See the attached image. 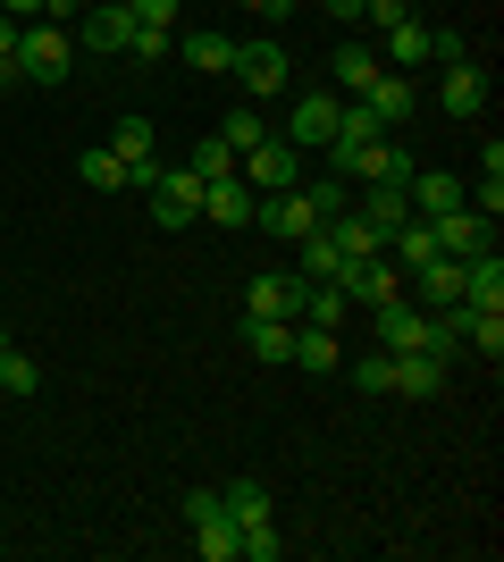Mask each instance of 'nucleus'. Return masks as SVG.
Listing matches in <instances>:
<instances>
[{
    "mask_svg": "<svg viewBox=\"0 0 504 562\" xmlns=\"http://www.w3.org/2000/svg\"><path fill=\"white\" fill-rule=\"evenodd\" d=\"M370 319H379V352H437V361L455 352V336L437 328V311H429V303H412V294H395V303H379V311H370Z\"/></svg>",
    "mask_w": 504,
    "mask_h": 562,
    "instance_id": "obj_1",
    "label": "nucleus"
},
{
    "mask_svg": "<svg viewBox=\"0 0 504 562\" xmlns=\"http://www.w3.org/2000/svg\"><path fill=\"white\" fill-rule=\"evenodd\" d=\"M68 68H76V34H68V25L25 18L18 25V76H25V85H68Z\"/></svg>",
    "mask_w": 504,
    "mask_h": 562,
    "instance_id": "obj_2",
    "label": "nucleus"
},
{
    "mask_svg": "<svg viewBox=\"0 0 504 562\" xmlns=\"http://www.w3.org/2000/svg\"><path fill=\"white\" fill-rule=\"evenodd\" d=\"M236 177L253 193H278V186H303V151H294L287 135H269V143H253V151H244L236 160Z\"/></svg>",
    "mask_w": 504,
    "mask_h": 562,
    "instance_id": "obj_3",
    "label": "nucleus"
},
{
    "mask_svg": "<svg viewBox=\"0 0 504 562\" xmlns=\"http://www.w3.org/2000/svg\"><path fill=\"white\" fill-rule=\"evenodd\" d=\"M193 218H202V177H193V168H160V177H152V227H193Z\"/></svg>",
    "mask_w": 504,
    "mask_h": 562,
    "instance_id": "obj_4",
    "label": "nucleus"
},
{
    "mask_svg": "<svg viewBox=\"0 0 504 562\" xmlns=\"http://www.w3.org/2000/svg\"><path fill=\"white\" fill-rule=\"evenodd\" d=\"M345 303H361V311H379V303H395V294H404V269H395V260L387 252H370V260H345Z\"/></svg>",
    "mask_w": 504,
    "mask_h": 562,
    "instance_id": "obj_5",
    "label": "nucleus"
},
{
    "mask_svg": "<svg viewBox=\"0 0 504 562\" xmlns=\"http://www.w3.org/2000/svg\"><path fill=\"white\" fill-rule=\"evenodd\" d=\"M336 177H345V186H354V177H361V186H412V151L379 135V143H361V151L336 168Z\"/></svg>",
    "mask_w": 504,
    "mask_h": 562,
    "instance_id": "obj_6",
    "label": "nucleus"
},
{
    "mask_svg": "<svg viewBox=\"0 0 504 562\" xmlns=\"http://www.w3.org/2000/svg\"><path fill=\"white\" fill-rule=\"evenodd\" d=\"M294 311H303V278L294 269H261L244 285V319H294Z\"/></svg>",
    "mask_w": 504,
    "mask_h": 562,
    "instance_id": "obj_7",
    "label": "nucleus"
},
{
    "mask_svg": "<svg viewBox=\"0 0 504 562\" xmlns=\"http://www.w3.org/2000/svg\"><path fill=\"white\" fill-rule=\"evenodd\" d=\"M236 85L253 101L287 93V43H236Z\"/></svg>",
    "mask_w": 504,
    "mask_h": 562,
    "instance_id": "obj_8",
    "label": "nucleus"
},
{
    "mask_svg": "<svg viewBox=\"0 0 504 562\" xmlns=\"http://www.w3.org/2000/svg\"><path fill=\"white\" fill-rule=\"evenodd\" d=\"M437 386H446V361H437V352H387V395L429 403Z\"/></svg>",
    "mask_w": 504,
    "mask_h": 562,
    "instance_id": "obj_9",
    "label": "nucleus"
},
{
    "mask_svg": "<svg viewBox=\"0 0 504 562\" xmlns=\"http://www.w3.org/2000/svg\"><path fill=\"white\" fill-rule=\"evenodd\" d=\"M336 101H345V93H303V101L287 110V143H294V151H328V135H336Z\"/></svg>",
    "mask_w": 504,
    "mask_h": 562,
    "instance_id": "obj_10",
    "label": "nucleus"
},
{
    "mask_svg": "<svg viewBox=\"0 0 504 562\" xmlns=\"http://www.w3.org/2000/svg\"><path fill=\"white\" fill-rule=\"evenodd\" d=\"M76 34H85V50H101V59H126V34H135V18H126V0H93V9L76 18Z\"/></svg>",
    "mask_w": 504,
    "mask_h": 562,
    "instance_id": "obj_11",
    "label": "nucleus"
},
{
    "mask_svg": "<svg viewBox=\"0 0 504 562\" xmlns=\"http://www.w3.org/2000/svg\"><path fill=\"white\" fill-rule=\"evenodd\" d=\"M253 202H261V193L244 186L236 168H227V177H211V186H202V218H211V227H253Z\"/></svg>",
    "mask_w": 504,
    "mask_h": 562,
    "instance_id": "obj_12",
    "label": "nucleus"
},
{
    "mask_svg": "<svg viewBox=\"0 0 504 562\" xmlns=\"http://www.w3.org/2000/svg\"><path fill=\"white\" fill-rule=\"evenodd\" d=\"M354 101H370V117H379L387 135H395V126H412V110H421L412 76H395V68H379V85H370V93H354Z\"/></svg>",
    "mask_w": 504,
    "mask_h": 562,
    "instance_id": "obj_13",
    "label": "nucleus"
},
{
    "mask_svg": "<svg viewBox=\"0 0 504 562\" xmlns=\"http://www.w3.org/2000/svg\"><path fill=\"white\" fill-rule=\"evenodd\" d=\"M379 59H387V68H421V59H437V34L421 18H395L379 34Z\"/></svg>",
    "mask_w": 504,
    "mask_h": 562,
    "instance_id": "obj_14",
    "label": "nucleus"
},
{
    "mask_svg": "<svg viewBox=\"0 0 504 562\" xmlns=\"http://www.w3.org/2000/svg\"><path fill=\"white\" fill-rule=\"evenodd\" d=\"M294 278H303V285H336V278H345V252H336L328 227H312L303 244H294Z\"/></svg>",
    "mask_w": 504,
    "mask_h": 562,
    "instance_id": "obj_15",
    "label": "nucleus"
},
{
    "mask_svg": "<svg viewBox=\"0 0 504 562\" xmlns=\"http://www.w3.org/2000/svg\"><path fill=\"white\" fill-rule=\"evenodd\" d=\"M412 218H446V211H462V186L446 177V168H412Z\"/></svg>",
    "mask_w": 504,
    "mask_h": 562,
    "instance_id": "obj_16",
    "label": "nucleus"
},
{
    "mask_svg": "<svg viewBox=\"0 0 504 562\" xmlns=\"http://www.w3.org/2000/svg\"><path fill=\"white\" fill-rule=\"evenodd\" d=\"M437 227V252H455V260H471V252H488V218L462 202V211H446V218H429Z\"/></svg>",
    "mask_w": 504,
    "mask_h": 562,
    "instance_id": "obj_17",
    "label": "nucleus"
},
{
    "mask_svg": "<svg viewBox=\"0 0 504 562\" xmlns=\"http://www.w3.org/2000/svg\"><path fill=\"white\" fill-rule=\"evenodd\" d=\"M462 303H480V311H504V260H496V244L462 260Z\"/></svg>",
    "mask_w": 504,
    "mask_h": 562,
    "instance_id": "obj_18",
    "label": "nucleus"
},
{
    "mask_svg": "<svg viewBox=\"0 0 504 562\" xmlns=\"http://www.w3.org/2000/svg\"><path fill=\"white\" fill-rule=\"evenodd\" d=\"M294 370H312V378H328L336 361H345V345H336V328H312V319H294V352H287Z\"/></svg>",
    "mask_w": 504,
    "mask_h": 562,
    "instance_id": "obj_19",
    "label": "nucleus"
},
{
    "mask_svg": "<svg viewBox=\"0 0 504 562\" xmlns=\"http://www.w3.org/2000/svg\"><path fill=\"white\" fill-rule=\"evenodd\" d=\"M437 101H446V117H480V110H488V76L471 68V59H455V68H446V85H437Z\"/></svg>",
    "mask_w": 504,
    "mask_h": 562,
    "instance_id": "obj_20",
    "label": "nucleus"
},
{
    "mask_svg": "<svg viewBox=\"0 0 504 562\" xmlns=\"http://www.w3.org/2000/svg\"><path fill=\"white\" fill-rule=\"evenodd\" d=\"M177 50H186L193 68H211V76H236V43L211 34V25H177Z\"/></svg>",
    "mask_w": 504,
    "mask_h": 562,
    "instance_id": "obj_21",
    "label": "nucleus"
},
{
    "mask_svg": "<svg viewBox=\"0 0 504 562\" xmlns=\"http://www.w3.org/2000/svg\"><path fill=\"white\" fill-rule=\"evenodd\" d=\"M379 50L370 43H336V59H328V76H336V93H370V85H379Z\"/></svg>",
    "mask_w": 504,
    "mask_h": 562,
    "instance_id": "obj_22",
    "label": "nucleus"
},
{
    "mask_svg": "<svg viewBox=\"0 0 504 562\" xmlns=\"http://www.w3.org/2000/svg\"><path fill=\"white\" fill-rule=\"evenodd\" d=\"M354 211L370 218L379 235H395V227L412 218V193H404V186H361V202H354Z\"/></svg>",
    "mask_w": 504,
    "mask_h": 562,
    "instance_id": "obj_23",
    "label": "nucleus"
},
{
    "mask_svg": "<svg viewBox=\"0 0 504 562\" xmlns=\"http://www.w3.org/2000/svg\"><path fill=\"white\" fill-rule=\"evenodd\" d=\"M244 352H253V361H287L294 352V319H244Z\"/></svg>",
    "mask_w": 504,
    "mask_h": 562,
    "instance_id": "obj_24",
    "label": "nucleus"
},
{
    "mask_svg": "<svg viewBox=\"0 0 504 562\" xmlns=\"http://www.w3.org/2000/svg\"><path fill=\"white\" fill-rule=\"evenodd\" d=\"M294 319H312V328H345L354 303H345V285H303V311Z\"/></svg>",
    "mask_w": 504,
    "mask_h": 562,
    "instance_id": "obj_25",
    "label": "nucleus"
},
{
    "mask_svg": "<svg viewBox=\"0 0 504 562\" xmlns=\"http://www.w3.org/2000/svg\"><path fill=\"white\" fill-rule=\"evenodd\" d=\"M219 504H227V520H236V529H244V520H269V487H261V479H227V487H219Z\"/></svg>",
    "mask_w": 504,
    "mask_h": 562,
    "instance_id": "obj_26",
    "label": "nucleus"
},
{
    "mask_svg": "<svg viewBox=\"0 0 504 562\" xmlns=\"http://www.w3.org/2000/svg\"><path fill=\"white\" fill-rule=\"evenodd\" d=\"M236 520H227V513H219V520H193V554H202V562H236Z\"/></svg>",
    "mask_w": 504,
    "mask_h": 562,
    "instance_id": "obj_27",
    "label": "nucleus"
},
{
    "mask_svg": "<svg viewBox=\"0 0 504 562\" xmlns=\"http://www.w3.org/2000/svg\"><path fill=\"white\" fill-rule=\"evenodd\" d=\"M219 143H227V151H236V160H244V151H253V143H269L261 110H227V117H219Z\"/></svg>",
    "mask_w": 504,
    "mask_h": 562,
    "instance_id": "obj_28",
    "label": "nucleus"
},
{
    "mask_svg": "<svg viewBox=\"0 0 504 562\" xmlns=\"http://www.w3.org/2000/svg\"><path fill=\"white\" fill-rule=\"evenodd\" d=\"M168 50H177V34H168V25H135V34H126V59H135V68H160Z\"/></svg>",
    "mask_w": 504,
    "mask_h": 562,
    "instance_id": "obj_29",
    "label": "nucleus"
},
{
    "mask_svg": "<svg viewBox=\"0 0 504 562\" xmlns=\"http://www.w3.org/2000/svg\"><path fill=\"white\" fill-rule=\"evenodd\" d=\"M34 386H43V370H34L18 345H0V395H34Z\"/></svg>",
    "mask_w": 504,
    "mask_h": 562,
    "instance_id": "obj_30",
    "label": "nucleus"
},
{
    "mask_svg": "<svg viewBox=\"0 0 504 562\" xmlns=\"http://www.w3.org/2000/svg\"><path fill=\"white\" fill-rule=\"evenodd\" d=\"M186 168H193V177H202V186H211V177H227V168H236V151H227V143H219V135H202V143H193V151H186Z\"/></svg>",
    "mask_w": 504,
    "mask_h": 562,
    "instance_id": "obj_31",
    "label": "nucleus"
},
{
    "mask_svg": "<svg viewBox=\"0 0 504 562\" xmlns=\"http://www.w3.org/2000/svg\"><path fill=\"white\" fill-rule=\"evenodd\" d=\"M76 168H85V186H101V193H110V186H126V160L110 151V143H93V151H85Z\"/></svg>",
    "mask_w": 504,
    "mask_h": 562,
    "instance_id": "obj_32",
    "label": "nucleus"
},
{
    "mask_svg": "<svg viewBox=\"0 0 504 562\" xmlns=\"http://www.w3.org/2000/svg\"><path fill=\"white\" fill-rule=\"evenodd\" d=\"M126 18H135V25H168V34H177V25H186V0H126Z\"/></svg>",
    "mask_w": 504,
    "mask_h": 562,
    "instance_id": "obj_33",
    "label": "nucleus"
},
{
    "mask_svg": "<svg viewBox=\"0 0 504 562\" xmlns=\"http://www.w3.org/2000/svg\"><path fill=\"white\" fill-rule=\"evenodd\" d=\"M462 202H471V211L496 227V218H504V177H480V193H462Z\"/></svg>",
    "mask_w": 504,
    "mask_h": 562,
    "instance_id": "obj_34",
    "label": "nucleus"
},
{
    "mask_svg": "<svg viewBox=\"0 0 504 562\" xmlns=\"http://www.w3.org/2000/svg\"><path fill=\"white\" fill-rule=\"evenodd\" d=\"M354 386H361V395H387V352H361V361H354Z\"/></svg>",
    "mask_w": 504,
    "mask_h": 562,
    "instance_id": "obj_35",
    "label": "nucleus"
},
{
    "mask_svg": "<svg viewBox=\"0 0 504 562\" xmlns=\"http://www.w3.org/2000/svg\"><path fill=\"white\" fill-rule=\"evenodd\" d=\"M219 513H227V504H219V487H193V495H186V520H219Z\"/></svg>",
    "mask_w": 504,
    "mask_h": 562,
    "instance_id": "obj_36",
    "label": "nucleus"
},
{
    "mask_svg": "<svg viewBox=\"0 0 504 562\" xmlns=\"http://www.w3.org/2000/svg\"><path fill=\"white\" fill-rule=\"evenodd\" d=\"M361 18H370V25H379V34H387V25H395V18H412V0H370Z\"/></svg>",
    "mask_w": 504,
    "mask_h": 562,
    "instance_id": "obj_37",
    "label": "nucleus"
},
{
    "mask_svg": "<svg viewBox=\"0 0 504 562\" xmlns=\"http://www.w3.org/2000/svg\"><path fill=\"white\" fill-rule=\"evenodd\" d=\"M76 18H85V0H43V25H68L76 34Z\"/></svg>",
    "mask_w": 504,
    "mask_h": 562,
    "instance_id": "obj_38",
    "label": "nucleus"
},
{
    "mask_svg": "<svg viewBox=\"0 0 504 562\" xmlns=\"http://www.w3.org/2000/svg\"><path fill=\"white\" fill-rule=\"evenodd\" d=\"M0 18H18V25H25V18H43V0H0Z\"/></svg>",
    "mask_w": 504,
    "mask_h": 562,
    "instance_id": "obj_39",
    "label": "nucleus"
},
{
    "mask_svg": "<svg viewBox=\"0 0 504 562\" xmlns=\"http://www.w3.org/2000/svg\"><path fill=\"white\" fill-rule=\"evenodd\" d=\"M236 9H253V18H287L294 0H236Z\"/></svg>",
    "mask_w": 504,
    "mask_h": 562,
    "instance_id": "obj_40",
    "label": "nucleus"
},
{
    "mask_svg": "<svg viewBox=\"0 0 504 562\" xmlns=\"http://www.w3.org/2000/svg\"><path fill=\"white\" fill-rule=\"evenodd\" d=\"M320 9H328V18H345V25H354L361 9H370V0H320Z\"/></svg>",
    "mask_w": 504,
    "mask_h": 562,
    "instance_id": "obj_41",
    "label": "nucleus"
},
{
    "mask_svg": "<svg viewBox=\"0 0 504 562\" xmlns=\"http://www.w3.org/2000/svg\"><path fill=\"white\" fill-rule=\"evenodd\" d=\"M0 59H18V18H0Z\"/></svg>",
    "mask_w": 504,
    "mask_h": 562,
    "instance_id": "obj_42",
    "label": "nucleus"
},
{
    "mask_svg": "<svg viewBox=\"0 0 504 562\" xmlns=\"http://www.w3.org/2000/svg\"><path fill=\"white\" fill-rule=\"evenodd\" d=\"M9 85H18V59H0V93H9Z\"/></svg>",
    "mask_w": 504,
    "mask_h": 562,
    "instance_id": "obj_43",
    "label": "nucleus"
},
{
    "mask_svg": "<svg viewBox=\"0 0 504 562\" xmlns=\"http://www.w3.org/2000/svg\"><path fill=\"white\" fill-rule=\"evenodd\" d=\"M0 345H9V336H0Z\"/></svg>",
    "mask_w": 504,
    "mask_h": 562,
    "instance_id": "obj_44",
    "label": "nucleus"
},
{
    "mask_svg": "<svg viewBox=\"0 0 504 562\" xmlns=\"http://www.w3.org/2000/svg\"><path fill=\"white\" fill-rule=\"evenodd\" d=\"M0 285H9V278H0Z\"/></svg>",
    "mask_w": 504,
    "mask_h": 562,
    "instance_id": "obj_45",
    "label": "nucleus"
}]
</instances>
